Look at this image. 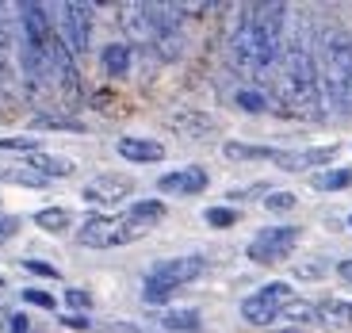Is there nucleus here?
Wrapping results in <instances>:
<instances>
[{"label":"nucleus","instance_id":"35","mask_svg":"<svg viewBox=\"0 0 352 333\" xmlns=\"http://www.w3.org/2000/svg\"><path fill=\"white\" fill-rule=\"evenodd\" d=\"M23 299H27V303H35V307H43V310L54 307V295H46V291H38V288L23 291Z\"/></svg>","mask_w":352,"mask_h":333},{"label":"nucleus","instance_id":"6","mask_svg":"<svg viewBox=\"0 0 352 333\" xmlns=\"http://www.w3.org/2000/svg\"><path fill=\"white\" fill-rule=\"evenodd\" d=\"M138 234L142 230L126 215H88L77 230V241L85 249H119V246H131Z\"/></svg>","mask_w":352,"mask_h":333},{"label":"nucleus","instance_id":"24","mask_svg":"<svg viewBox=\"0 0 352 333\" xmlns=\"http://www.w3.org/2000/svg\"><path fill=\"white\" fill-rule=\"evenodd\" d=\"M161 215H165V203L161 200H138V203H131V211H126V219L134 222V226H146V222H157Z\"/></svg>","mask_w":352,"mask_h":333},{"label":"nucleus","instance_id":"39","mask_svg":"<svg viewBox=\"0 0 352 333\" xmlns=\"http://www.w3.org/2000/svg\"><path fill=\"white\" fill-rule=\"evenodd\" d=\"M337 276L352 283V257H349V261H341V264H337Z\"/></svg>","mask_w":352,"mask_h":333},{"label":"nucleus","instance_id":"1","mask_svg":"<svg viewBox=\"0 0 352 333\" xmlns=\"http://www.w3.org/2000/svg\"><path fill=\"white\" fill-rule=\"evenodd\" d=\"M287 46V4H245L230 31V62L245 77L272 73Z\"/></svg>","mask_w":352,"mask_h":333},{"label":"nucleus","instance_id":"37","mask_svg":"<svg viewBox=\"0 0 352 333\" xmlns=\"http://www.w3.org/2000/svg\"><path fill=\"white\" fill-rule=\"evenodd\" d=\"M299 276L302 280H318V276H326V264L318 261V264H299Z\"/></svg>","mask_w":352,"mask_h":333},{"label":"nucleus","instance_id":"15","mask_svg":"<svg viewBox=\"0 0 352 333\" xmlns=\"http://www.w3.org/2000/svg\"><path fill=\"white\" fill-rule=\"evenodd\" d=\"M100 65H104L107 77H126L134 65V46L131 43H107L100 50Z\"/></svg>","mask_w":352,"mask_h":333},{"label":"nucleus","instance_id":"38","mask_svg":"<svg viewBox=\"0 0 352 333\" xmlns=\"http://www.w3.org/2000/svg\"><path fill=\"white\" fill-rule=\"evenodd\" d=\"M31 325H27V314H12L8 318V333H27Z\"/></svg>","mask_w":352,"mask_h":333},{"label":"nucleus","instance_id":"25","mask_svg":"<svg viewBox=\"0 0 352 333\" xmlns=\"http://www.w3.org/2000/svg\"><path fill=\"white\" fill-rule=\"evenodd\" d=\"M234 104H238L241 111H249V115L268 111V96H264V92H256V88H238V92H234Z\"/></svg>","mask_w":352,"mask_h":333},{"label":"nucleus","instance_id":"13","mask_svg":"<svg viewBox=\"0 0 352 333\" xmlns=\"http://www.w3.org/2000/svg\"><path fill=\"white\" fill-rule=\"evenodd\" d=\"M115 149H119V158L134 161V165H153V161L165 158V146H161L157 138H138V134L119 138V142H115Z\"/></svg>","mask_w":352,"mask_h":333},{"label":"nucleus","instance_id":"8","mask_svg":"<svg viewBox=\"0 0 352 333\" xmlns=\"http://www.w3.org/2000/svg\"><path fill=\"white\" fill-rule=\"evenodd\" d=\"M92 4H58V16H54V27H58V35H62V43L69 46L73 58H80V54L92 46Z\"/></svg>","mask_w":352,"mask_h":333},{"label":"nucleus","instance_id":"34","mask_svg":"<svg viewBox=\"0 0 352 333\" xmlns=\"http://www.w3.org/2000/svg\"><path fill=\"white\" fill-rule=\"evenodd\" d=\"M268 192H272L268 184H249V188H234L230 200H249V195H268Z\"/></svg>","mask_w":352,"mask_h":333},{"label":"nucleus","instance_id":"36","mask_svg":"<svg viewBox=\"0 0 352 333\" xmlns=\"http://www.w3.org/2000/svg\"><path fill=\"white\" fill-rule=\"evenodd\" d=\"M62 325L65 330H92V322L85 314H62Z\"/></svg>","mask_w":352,"mask_h":333},{"label":"nucleus","instance_id":"3","mask_svg":"<svg viewBox=\"0 0 352 333\" xmlns=\"http://www.w3.org/2000/svg\"><path fill=\"white\" fill-rule=\"evenodd\" d=\"M180 12L176 4H134L126 8V31L134 43L146 46L157 58H176L180 54Z\"/></svg>","mask_w":352,"mask_h":333},{"label":"nucleus","instance_id":"23","mask_svg":"<svg viewBox=\"0 0 352 333\" xmlns=\"http://www.w3.org/2000/svg\"><path fill=\"white\" fill-rule=\"evenodd\" d=\"M280 149L272 146H245V142H226V158H238V161H276Z\"/></svg>","mask_w":352,"mask_h":333},{"label":"nucleus","instance_id":"20","mask_svg":"<svg viewBox=\"0 0 352 333\" xmlns=\"http://www.w3.org/2000/svg\"><path fill=\"white\" fill-rule=\"evenodd\" d=\"M352 184V169H322V173L310 176V188L314 192H341Z\"/></svg>","mask_w":352,"mask_h":333},{"label":"nucleus","instance_id":"2","mask_svg":"<svg viewBox=\"0 0 352 333\" xmlns=\"http://www.w3.org/2000/svg\"><path fill=\"white\" fill-rule=\"evenodd\" d=\"M272 88L280 111L295 115V119H326V88H322V73H318V54L302 31L287 35V46L276 62Z\"/></svg>","mask_w":352,"mask_h":333},{"label":"nucleus","instance_id":"28","mask_svg":"<svg viewBox=\"0 0 352 333\" xmlns=\"http://www.w3.org/2000/svg\"><path fill=\"white\" fill-rule=\"evenodd\" d=\"M203 219L211 222L214 230H226V226H234V222H238V211H234V207H207V215H203Z\"/></svg>","mask_w":352,"mask_h":333},{"label":"nucleus","instance_id":"31","mask_svg":"<svg viewBox=\"0 0 352 333\" xmlns=\"http://www.w3.org/2000/svg\"><path fill=\"white\" fill-rule=\"evenodd\" d=\"M0 149H19V153H35L38 138H0Z\"/></svg>","mask_w":352,"mask_h":333},{"label":"nucleus","instance_id":"9","mask_svg":"<svg viewBox=\"0 0 352 333\" xmlns=\"http://www.w3.org/2000/svg\"><path fill=\"white\" fill-rule=\"evenodd\" d=\"M299 237H302V226H268L249 241L245 253H249L253 264H280V261H287V257L295 253Z\"/></svg>","mask_w":352,"mask_h":333},{"label":"nucleus","instance_id":"21","mask_svg":"<svg viewBox=\"0 0 352 333\" xmlns=\"http://www.w3.org/2000/svg\"><path fill=\"white\" fill-rule=\"evenodd\" d=\"M280 322H295V325H310V322H322V318H318V303H310V299H291L287 307H283Z\"/></svg>","mask_w":352,"mask_h":333},{"label":"nucleus","instance_id":"26","mask_svg":"<svg viewBox=\"0 0 352 333\" xmlns=\"http://www.w3.org/2000/svg\"><path fill=\"white\" fill-rule=\"evenodd\" d=\"M35 127H50V131H85V123L73 119V115H35Z\"/></svg>","mask_w":352,"mask_h":333},{"label":"nucleus","instance_id":"18","mask_svg":"<svg viewBox=\"0 0 352 333\" xmlns=\"http://www.w3.org/2000/svg\"><path fill=\"white\" fill-rule=\"evenodd\" d=\"M35 226L46 230V234H65V230H73V211L69 207H43V211H35Z\"/></svg>","mask_w":352,"mask_h":333},{"label":"nucleus","instance_id":"10","mask_svg":"<svg viewBox=\"0 0 352 333\" xmlns=\"http://www.w3.org/2000/svg\"><path fill=\"white\" fill-rule=\"evenodd\" d=\"M131 192H134L131 176H123V173H100V176L88 180L80 195H85V203H92V207H115V203L131 200Z\"/></svg>","mask_w":352,"mask_h":333},{"label":"nucleus","instance_id":"32","mask_svg":"<svg viewBox=\"0 0 352 333\" xmlns=\"http://www.w3.org/2000/svg\"><path fill=\"white\" fill-rule=\"evenodd\" d=\"M23 268L35 272V276H46V280H58V268H54V264H46V261H35V257H27Z\"/></svg>","mask_w":352,"mask_h":333},{"label":"nucleus","instance_id":"30","mask_svg":"<svg viewBox=\"0 0 352 333\" xmlns=\"http://www.w3.org/2000/svg\"><path fill=\"white\" fill-rule=\"evenodd\" d=\"M65 303H69V307L80 314V310L92 307V295H88V291H80V288H69V291H65Z\"/></svg>","mask_w":352,"mask_h":333},{"label":"nucleus","instance_id":"14","mask_svg":"<svg viewBox=\"0 0 352 333\" xmlns=\"http://www.w3.org/2000/svg\"><path fill=\"white\" fill-rule=\"evenodd\" d=\"M168 127L173 131H180L184 138H211L214 131H219V123H214L207 111H195V107H184V111H176L173 119H168Z\"/></svg>","mask_w":352,"mask_h":333},{"label":"nucleus","instance_id":"17","mask_svg":"<svg viewBox=\"0 0 352 333\" xmlns=\"http://www.w3.org/2000/svg\"><path fill=\"white\" fill-rule=\"evenodd\" d=\"M27 169H35L38 176L54 180V176H69L73 173V161L69 158H58V153H46V149H35V153H27Z\"/></svg>","mask_w":352,"mask_h":333},{"label":"nucleus","instance_id":"27","mask_svg":"<svg viewBox=\"0 0 352 333\" xmlns=\"http://www.w3.org/2000/svg\"><path fill=\"white\" fill-rule=\"evenodd\" d=\"M8 184H23V188H43L46 176H38L35 169H8V173H0Z\"/></svg>","mask_w":352,"mask_h":333},{"label":"nucleus","instance_id":"40","mask_svg":"<svg viewBox=\"0 0 352 333\" xmlns=\"http://www.w3.org/2000/svg\"><path fill=\"white\" fill-rule=\"evenodd\" d=\"M349 226H352V215H349Z\"/></svg>","mask_w":352,"mask_h":333},{"label":"nucleus","instance_id":"16","mask_svg":"<svg viewBox=\"0 0 352 333\" xmlns=\"http://www.w3.org/2000/svg\"><path fill=\"white\" fill-rule=\"evenodd\" d=\"M157 325L165 333H199L203 330V318L195 307H168L165 314L157 318Z\"/></svg>","mask_w":352,"mask_h":333},{"label":"nucleus","instance_id":"29","mask_svg":"<svg viewBox=\"0 0 352 333\" xmlns=\"http://www.w3.org/2000/svg\"><path fill=\"white\" fill-rule=\"evenodd\" d=\"M264 207H268V211H291V207H295V195H291V192H268Z\"/></svg>","mask_w":352,"mask_h":333},{"label":"nucleus","instance_id":"12","mask_svg":"<svg viewBox=\"0 0 352 333\" xmlns=\"http://www.w3.org/2000/svg\"><path fill=\"white\" fill-rule=\"evenodd\" d=\"M157 188L165 195H199L207 188V169H199V165L173 169V173L157 176Z\"/></svg>","mask_w":352,"mask_h":333},{"label":"nucleus","instance_id":"33","mask_svg":"<svg viewBox=\"0 0 352 333\" xmlns=\"http://www.w3.org/2000/svg\"><path fill=\"white\" fill-rule=\"evenodd\" d=\"M16 230H19L16 215H0V246H4V241H12V237H16Z\"/></svg>","mask_w":352,"mask_h":333},{"label":"nucleus","instance_id":"7","mask_svg":"<svg viewBox=\"0 0 352 333\" xmlns=\"http://www.w3.org/2000/svg\"><path fill=\"white\" fill-rule=\"evenodd\" d=\"M291 283L283 280H272V283H264V288H256L253 295L241 299V318H245L249 325H272L280 322L283 307L291 303Z\"/></svg>","mask_w":352,"mask_h":333},{"label":"nucleus","instance_id":"22","mask_svg":"<svg viewBox=\"0 0 352 333\" xmlns=\"http://www.w3.org/2000/svg\"><path fill=\"white\" fill-rule=\"evenodd\" d=\"M318 318L329 325H352V303H344V299H322L318 303Z\"/></svg>","mask_w":352,"mask_h":333},{"label":"nucleus","instance_id":"11","mask_svg":"<svg viewBox=\"0 0 352 333\" xmlns=\"http://www.w3.org/2000/svg\"><path fill=\"white\" fill-rule=\"evenodd\" d=\"M337 161V146H314V149H280L276 165L287 173H310V169H329Z\"/></svg>","mask_w":352,"mask_h":333},{"label":"nucleus","instance_id":"4","mask_svg":"<svg viewBox=\"0 0 352 333\" xmlns=\"http://www.w3.org/2000/svg\"><path fill=\"white\" fill-rule=\"evenodd\" d=\"M318 73L326 88V104L341 115H352V35L349 31H326L318 50Z\"/></svg>","mask_w":352,"mask_h":333},{"label":"nucleus","instance_id":"19","mask_svg":"<svg viewBox=\"0 0 352 333\" xmlns=\"http://www.w3.org/2000/svg\"><path fill=\"white\" fill-rule=\"evenodd\" d=\"M12 46H16V35H12V23L0 8V88L12 85Z\"/></svg>","mask_w":352,"mask_h":333},{"label":"nucleus","instance_id":"5","mask_svg":"<svg viewBox=\"0 0 352 333\" xmlns=\"http://www.w3.org/2000/svg\"><path fill=\"white\" fill-rule=\"evenodd\" d=\"M207 272V257L203 253H188V257H168V261L153 264L142 280V299L146 303H168L180 288L195 283Z\"/></svg>","mask_w":352,"mask_h":333}]
</instances>
